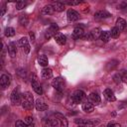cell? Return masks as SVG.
Wrapping results in <instances>:
<instances>
[{
  "mask_svg": "<svg viewBox=\"0 0 127 127\" xmlns=\"http://www.w3.org/2000/svg\"><path fill=\"white\" fill-rule=\"evenodd\" d=\"M22 107L26 110H32L34 107V98L30 92H25L22 94Z\"/></svg>",
  "mask_w": 127,
  "mask_h": 127,
  "instance_id": "cell-1",
  "label": "cell"
},
{
  "mask_svg": "<svg viewBox=\"0 0 127 127\" xmlns=\"http://www.w3.org/2000/svg\"><path fill=\"white\" fill-rule=\"evenodd\" d=\"M86 98V94L84 91L82 90H75L73 92V94L71 95V101L72 103L74 104H78V103H81L82 101H84Z\"/></svg>",
  "mask_w": 127,
  "mask_h": 127,
  "instance_id": "cell-2",
  "label": "cell"
},
{
  "mask_svg": "<svg viewBox=\"0 0 127 127\" xmlns=\"http://www.w3.org/2000/svg\"><path fill=\"white\" fill-rule=\"evenodd\" d=\"M52 85H53V87L57 90V91H59V92H63L64 90V86H65V82H64V78H62V77H56L55 79H53V81H52Z\"/></svg>",
  "mask_w": 127,
  "mask_h": 127,
  "instance_id": "cell-3",
  "label": "cell"
},
{
  "mask_svg": "<svg viewBox=\"0 0 127 127\" xmlns=\"http://www.w3.org/2000/svg\"><path fill=\"white\" fill-rule=\"evenodd\" d=\"M11 101L14 105H20L22 103V94L19 91V88H15L10 95Z\"/></svg>",
  "mask_w": 127,
  "mask_h": 127,
  "instance_id": "cell-4",
  "label": "cell"
},
{
  "mask_svg": "<svg viewBox=\"0 0 127 127\" xmlns=\"http://www.w3.org/2000/svg\"><path fill=\"white\" fill-rule=\"evenodd\" d=\"M31 84H32V87H33V89L35 90V92L37 94L41 95L43 93V89H42V87H41V85L38 81V77L35 74H33L31 76Z\"/></svg>",
  "mask_w": 127,
  "mask_h": 127,
  "instance_id": "cell-5",
  "label": "cell"
},
{
  "mask_svg": "<svg viewBox=\"0 0 127 127\" xmlns=\"http://www.w3.org/2000/svg\"><path fill=\"white\" fill-rule=\"evenodd\" d=\"M58 31H59V26H58L57 24H55V23L51 24L50 28L47 30V32H46V34H45V38L49 40V39H51L52 37H55V35L58 33Z\"/></svg>",
  "mask_w": 127,
  "mask_h": 127,
  "instance_id": "cell-6",
  "label": "cell"
},
{
  "mask_svg": "<svg viewBox=\"0 0 127 127\" xmlns=\"http://www.w3.org/2000/svg\"><path fill=\"white\" fill-rule=\"evenodd\" d=\"M66 16H67V20L69 22H74L79 19V14L73 9H69L66 13Z\"/></svg>",
  "mask_w": 127,
  "mask_h": 127,
  "instance_id": "cell-7",
  "label": "cell"
},
{
  "mask_svg": "<svg viewBox=\"0 0 127 127\" xmlns=\"http://www.w3.org/2000/svg\"><path fill=\"white\" fill-rule=\"evenodd\" d=\"M11 83V75L10 74H2L0 78V84L3 88L8 87Z\"/></svg>",
  "mask_w": 127,
  "mask_h": 127,
  "instance_id": "cell-8",
  "label": "cell"
},
{
  "mask_svg": "<svg viewBox=\"0 0 127 127\" xmlns=\"http://www.w3.org/2000/svg\"><path fill=\"white\" fill-rule=\"evenodd\" d=\"M55 115H56V118L58 119V121H59V123H60V127H67V126H68V122H67L66 118H65L63 114L57 112Z\"/></svg>",
  "mask_w": 127,
  "mask_h": 127,
  "instance_id": "cell-9",
  "label": "cell"
},
{
  "mask_svg": "<svg viewBox=\"0 0 127 127\" xmlns=\"http://www.w3.org/2000/svg\"><path fill=\"white\" fill-rule=\"evenodd\" d=\"M83 35H84V31H83V29L81 28V27H75L74 29H73V32H72V37L74 38V39H82V37H83Z\"/></svg>",
  "mask_w": 127,
  "mask_h": 127,
  "instance_id": "cell-10",
  "label": "cell"
},
{
  "mask_svg": "<svg viewBox=\"0 0 127 127\" xmlns=\"http://www.w3.org/2000/svg\"><path fill=\"white\" fill-rule=\"evenodd\" d=\"M55 40H56V42L59 44V45H61V46H63V45H64L65 43H66V37L64 35V34H62V33H60V32H58L56 35H55Z\"/></svg>",
  "mask_w": 127,
  "mask_h": 127,
  "instance_id": "cell-11",
  "label": "cell"
},
{
  "mask_svg": "<svg viewBox=\"0 0 127 127\" xmlns=\"http://www.w3.org/2000/svg\"><path fill=\"white\" fill-rule=\"evenodd\" d=\"M35 107L38 111H45L48 109V105L47 103H45L42 99H37L35 102Z\"/></svg>",
  "mask_w": 127,
  "mask_h": 127,
  "instance_id": "cell-12",
  "label": "cell"
},
{
  "mask_svg": "<svg viewBox=\"0 0 127 127\" xmlns=\"http://www.w3.org/2000/svg\"><path fill=\"white\" fill-rule=\"evenodd\" d=\"M103 95H104V97L106 98V100H108V101H115V100H116V97H115L113 91H112L110 88H106V89L103 91Z\"/></svg>",
  "mask_w": 127,
  "mask_h": 127,
  "instance_id": "cell-13",
  "label": "cell"
},
{
  "mask_svg": "<svg viewBox=\"0 0 127 127\" xmlns=\"http://www.w3.org/2000/svg\"><path fill=\"white\" fill-rule=\"evenodd\" d=\"M111 16V14L109 13V12H107V11H105V10H101V11H97V12H95V14H94V18L95 19H105V18H109Z\"/></svg>",
  "mask_w": 127,
  "mask_h": 127,
  "instance_id": "cell-14",
  "label": "cell"
},
{
  "mask_svg": "<svg viewBox=\"0 0 127 127\" xmlns=\"http://www.w3.org/2000/svg\"><path fill=\"white\" fill-rule=\"evenodd\" d=\"M8 53H9L11 58H14L16 56L17 48H16V44L14 42H10L9 43V45H8Z\"/></svg>",
  "mask_w": 127,
  "mask_h": 127,
  "instance_id": "cell-15",
  "label": "cell"
},
{
  "mask_svg": "<svg viewBox=\"0 0 127 127\" xmlns=\"http://www.w3.org/2000/svg\"><path fill=\"white\" fill-rule=\"evenodd\" d=\"M54 8H53V5H46L43 9H42V11H41V14L42 15H51V14H53L54 13Z\"/></svg>",
  "mask_w": 127,
  "mask_h": 127,
  "instance_id": "cell-16",
  "label": "cell"
},
{
  "mask_svg": "<svg viewBox=\"0 0 127 127\" xmlns=\"http://www.w3.org/2000/svg\"><path fill=\"white\" fill-rule=\"evenodd\" d=\"M53 76V70L49 67H46L42 70V77L45 78V79H49Z\"/></svg>",
  "mask_w": 127,
  "mask_h": 127,
  "instance_id": "cell-17",
  "label": "cell"
},
{
  "mask_svg": "<svg viewBox=\"0 0 127 127\" xmlns=\"http://www.w3.org/2000/svg\"><path fill=\"white\" fill-rule=\"evenodd\" d=\"M82 110L86 113H91L94 110V105L89 102H85L82 104Z\"/></svg>",
  "mask_w": 127,
  "mask_h": 127,
  "instance_id": "cell-18",
  "label": "cell"
},
{
  "mask_svg": "<svg viewBox=\"0 0 127 127\" xmlns=\"http://www.w3.org/2000/svg\"><path fill=\"white\" fill-rule=\"evenodd\" d=\"M88 98H89V100H90L92 103H95V104L99 103L100 100H101V99H100V96H99L96 92H91V93L89 94Z\"/></svg>",
  "mask_w": 127,
  "mask_h": 127,
  "instance_id": "cell-19",
  "label": "cell"
},
{
  "mask_svg": "<svg viewBox=\"0 0 127 127\" xmlns=\"http://www.w3.org/2000/svg\"><path fill=\"white\" fill-rule=\"evenodd\" d=\"M115 27L118 28L119 31L124 30L125 27H126V22H125V20L122 19V18H118V19L116 20V26H115Z\"/></svg>",
  "mask_w": 127,
  "mask_h": 127,
  "instance_id": "cell-20",
  "label": "cell"
},
{
  "mask_svg": "<svg viewBox=\"0 0 127 127\" xmlns=\"http://www.w3.org/2000/svg\"><path fill=\"white\" fill-rule=\"evenodd\" d=\"M53 8L57 12H63L65 9L64 8V4H63L62 2H55V3H53Z\"/></svg>",
  "mask_w": 127,
  "mask_h": 127,
  "instance_id": "cell-21",
  "label": "cell"
},
{
  "mask_svg": "<svg viewBox=\"0 0 127 127\" xmlns=\"http://www.w3.org/2000/svg\"><path fill=\"white\" fill-rule=\"evenodd\" d=\"M101 33H102V32H101V30H100L99 28H94V29H92V30L90 31V34H91L93 40H96V39L100 38Z\"/></svg>",
  "mask_w": 127,
  "mask_h": 127,
  "instance_id": "cell-22",
  "label": "cell"
},
{
  "mask_svg": "<svg viewBox=\"0 0 127 127\" xmlns=\"http://www.w3.org/2000/svg\"><path fill=\"white\" fill-rule=\"evenodd\" d=\"M28 23H29V18H28V16H27V15H24V14L20 15V17H19V24H20L21 26L26 27V26L28 25Z\"/></svg>",
  "mask_w": 127,
  "mask_h": 127,
  "instance_id": "cell-23",
  "label": "cell"
},
{
  "mask_svg": "<svg viewBox=\"0 0 127 127\" xmlns=\"http://www.w3.org/2000/svg\"><path fill=\"white\" fill-rule=\"evenodd\" d=\"M38 62H39V64H40L42 66H47L48 64H49L48 58H47V56H45V55H41V56H39V58H38Z\"/></svg>",
  "mask_w": 127,
  "mask_h": 127,
  "instance_id": "cell-24",
  "label": "cell"
},
{
  "mask_svg": "<svg viewBox=\"0 0 127 127\" xmlns=\"http://www.w3.org/2000/svg\"><path fill=\"white\" fill-rule=\"evenodd\" d=\"M110 37H111V36H110V32H108V31H103V32L101 33L100 40H101L102 42L106 43V42H108V41H109Z\"/></svg>",
  "mask_w": 127,
  "mask_h": 127,
  "instance_id": "cell-25",
  "label": "cell"
},
{
  "mask_svg": "<svg viewBox=\"0 0 127 127\" xmlns=\"http://www.w3.org/2000/svg\"><path fill=\"white\" fill-rule=\"evenodd\" d=\"M15 127H34V123L33 124H27V123H25V121L17 120L15 122Z\"/></svg>",
  "mask_w": 127,
  "mask_h": 127,
  "instance_id": "cell-26",
  "label": "cell"
},
{
  "mask_svg": "<svg viewBox=\"0 0 127 127\" xmlns=\"http://www.w3.org/2000/svg\"><path fill=\"white\" fill-rule=\"evenodd\" d=\"M110 36L112 37V38H118L119 36H120V31H119V29L118 28H116V27H113L112 29H111V31H110Z\"/></svg>",
  "mask_w": 127,
  "mask_h": 127,
  "instance_id": "cell-27",
  "label": "cell"
},
{
  "mask_svg": "<svg viewBox=\"0 0 127 127\" xmlns=\"http://www.w3.org/2000/svg\"><path fill=\"white\" fill-rule=\"evenodd\" d=\"M15 35V30L11 27H8L5 29V36L6 37H13Z\"/></svg>",
  "mask_w": 127,
  "mask_h": 127,
  "instance_id": "cell-28",
  "label": "cell"
},
{
  "mask_svg": "<svg viewBox=\"0 0 127 127\" xmlns=\"http://www.w3.org/2000/svg\"><path fill=\"white\" fill-rule=\"evenodd\" d=\"M117 64H118V61H116V60H114V61H111V62H109V63L107 64V66H106V68H107L108 70H110V69H113L114 67H116V66H117Z\"/></svg>",
  "mask_w": 127,
  "mask_h": 127,
  "instance_id": "cell-29",
  "label": "cell"
},
{
  "mask_svg": "<svg viewBox=\"0 0 127 127\" xmlns=\"http://www.w3.org/2000/svg\"><path fill=\"white\" fill-rule=\"evenodd\" d=\"M63 4H67V5H70V6H75V5H78L81 3V1L79 0H75V1H69V0H65V1H63L62 2Z\"/></svg>",
  "mask_w": 127,
  "mask_h": 127,
  "instance_id": "cell-30",
  "label": "cell"
},
{
  "mask_svg": "<svg viewBox=\"0 0 127 127\" xmlns=\"http://www.w3.org/2000/svg\"><path fill=\"white\" fill-rule=\"evenodd\" d=\"M26 5H27V3H26L25 1H23V0H20V1H17V2H16V8H17L18 10H21V9L25 8Z\"/></svg>",
  "mask_w": 127,
  "mask_h": 127,
  "instance_id": "cell-31",
  "label": "cell"
},
{
  "mask_svg": "<svg viewBox=\"0 0 127 127\" xmlns=\"http://www.w3.org/2000/svg\"><path fill=\"white\" fill-rule=\"evenodd\" d=\"M113 80L115 83H120L122 81V75L120 73H116L113 75Z\"/></svg>",
  "mask_w": 127,
  "mask_h": 127,
  "instance_id": "cell-32",
  "label": "cell"
},
{
  "mask_svg": "<svg viewBox=\"0 0 127 127\" xmlns=\"http://www.w3.org/2000/svg\"><path fill=\"white\" fill-rule=\"evenodd\" d=\"M43 127H53L52 120H50V119H44L43 120Z\"/></svg>",
  "mask_w": 127,
  "mask_h": 127,
  "instance_id": "cell-33",
  "label": "cell"
},
{
  "mask_svg": "<svg viewBox=\"0 0 127 127\" xmlns=\"http://www.w3.org/2000/svg\"><path fill=\"white\" fill-rule=\"evenodd\" d=\"M19 44H20L22 47H25V46L29 45V44H28V39H27L26 37L21 38V39H20V41H19Z\"/></svg>",
  "mask_w": 127,
  "mask_h": 127,
  "instance_id": "cell-34",
  "label": "cell"
},
{
  "mask_svg": "<svg viewBox=\"0 0 127 127\" xmlns=\"http://www.w3.org/2000/svg\"><path fill=\"white\" fill-rule=\"evenodd\" d=\"M82 40H85V41H92V36L90 34V32H88L87 34H84L83 37H82Z\"/></svg>",
  "mask_w": 127,
  "mask_h": 127,
  "instance_id": "cell-35",
  "label": "cell"
},
{
  "mask_svg": "<svg viewBox=\"0 0 127 127\" xmlns=\"http://www.w3.org/2000/svg\"><path fill=\"white\" fill-rule=\"evenodd\" d=\"M33 121H34V119L32 116H27L25 118V123H27V124H33Z\"/></svg>",
  "mask_w": 127,
  "mask_h": 127,
  "instance_id": "cell-36",
  "label": "cell"
},
{
  "mask_svg": "<svg viewBox=\"0 0 127 127\" xmlns=\"http://www.w3.org/2000/svg\"><path fill=\"white\" fill-rule=\"evenodd\" d=\"M107 127H121V125L116 122H110L107 124Z\"/></svg>",
  "mask_w": 127,
  "mask_h": 127,
  "instance_id": "cell-37",
  "label": "cell"
},
{
  "mask_svg": "<svg viewBox=\"0 0 127 127\" xmlns=\"http://www.w3.org/2000/svg\"><path fill=\"white\" fill-rule=\"evenodd\" d=\"M17 73H18V75H20L21 77H25L26 76V72H25V70L24 69H19L18 71H17Z\"/></svg>",
  "mask_w": 127,
  "mask_h": 127,
  "instance_id": "cell-38",
  "label": "cell"
},
{
  "mask_svg": "<svg viewBox=\"0 0 127 127\" xmlns=\"http://www.w3.org/2000/svg\"><path fill=\"white\" fill-rule=\"evenodd\" d=\"M127 7V2H121L118 4V8L117 9H124Z\"/></svg>",
  "mask_w": 127,
  "mask_h": 127,
  "instance_id": "cell-39",
  "label": "cell"
},
{
  "mask_svg": "<svg viewBox=\"0 0 127 127\" xmlns=\"http://www.w3.org/2000/svg\"><path fill=\"white\" fill-rule=\"evenodd\" d=\"M23 51L25 52V54H26V55H28V54L30 53V46H29V45H27V46L23 47Z\"/></svg>",
  "mask_w": 127,
  "mask_h": 127,
  "instance_id": "cell-40",
  "label": "cell"
},
{
  "mask_svg": "<svg viewBox=\"0 0 127 127\" xmlns=\"http://www.w3.org/2000/svg\"><path fill=\"white\" fill-rule=\"evenodd\" d=\"M122 81H124L125 83H127V72H125V73L122 75Z\"/></svg>",
  "mask_w": 127,
  "mask_h": 127,
  "instance_id": "cell-41",
  "label": "cell"
},
{
  "mask_svg": "<svg viewBox=\"0 0 127 127\" xmlns=\"http://www.w3.org/2000/svg\"><path fill=\"white\" fill-rule=\"evenodd\" d=\"M5 12H6V6L3 5L2 8H1V16H3V15L5 14Z\"/></svg>",
  "mask_w": 127,
  "mask_h": 127,
  "instance_id": "cell-42",
  "label": "cell"
},
{
  "mask_svg": "<svg viewBox=\"0 0 127 127\" xmlns=\"http://www.w3.org/2000/svg\"><path fill=\"white\" fill-rule=\"evenodd\" d=\"M30 38H31V40L32 41H34L35 40V34H34V32H30Z\"/></svg>",
  "mask_w": 127,
  "mask_h": 127,
  "instance_id": "cell-43",
  "label": "cell"
},
{
  "mask_svg": "<svg viewBox=\"0 0 127 127\" xmlns=\"http://www.w3.org/2000/svg\"><path fill=\"white\" fill-rule=\"evenodd\" d=\"M5 52H6V48H5V46H3V51H2V57H4V55H5Z\"/></svg>",
  "mask_w": 127,
  "mask_h": 127,
  "instance_id": "cell-44",
  "label": "cell"
}]
</instances>
